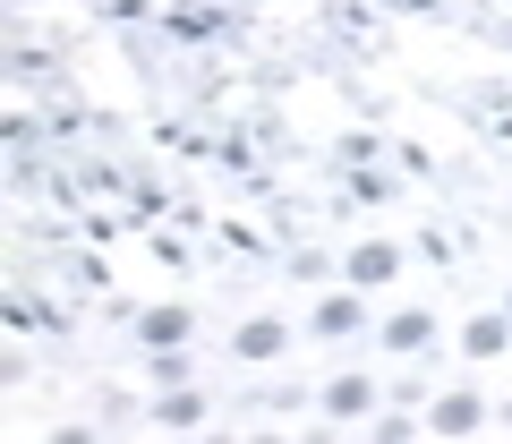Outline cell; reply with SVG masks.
I'll return each mask as SVG.
<instances>
[{
	"mask_svg": "<svg viewBox=\"0 0 512 444\" xmlns=\"http://www.w3.org/2000/svg\"><path fill=\"white\" fill-rule=\"evenodd\" d=\"M461 351H470V359H495V351H504V316H478V325L461 333Z\"/></svg>",
	"mask_w": 512,
	"mask_h": 444,
	"instance_id": "cell-8",
	"label": "cell"
},
{
	"mask_svg": "<svg viewBox=\"0 0 512 444\" xmlns=\"http://www.w3.org/2000/svg\"><path fill=\"white\" fill-rule=\"evenodd\" d=\"M316 333H333V342H342V333H359V299H350V291H333L325 308H316Z\"/></svg>",
	"mask_w": 512,
	"mask_h": 444,
	"instance_id": "cell-7",
	"label": "cell"
},
{
	"mask_svg": "<svg viewBox=\"0 0 512 444\" xmlns=\"http://www.w3.org/2000/svg\"><path fill=\"white\" fill-rule=\"evenodd\" d=\"M197 419H205L197 393H171V402H163V427H197Z\"/></svg>",
	"mask_w": 512,
	"mask_h": 444,
	"instance_id": "cell-9",
	"label": "cell"
},
{
	"mask_svg": "<svg viewBox=\"0 0 512 444\" xmlns=\"http://www.w3.org/2000/svg\"><path fill=\"white\" fill-rule=\"evenodd\" d=\"M137 333H146V351H180V342H188V308H146Z\"/></svg>",
	"mask_w": 512,
	"mask_h": 444,
	"instance_id": "cell-3",
	"label": "cell"
},
{
	"mask_svg": "<svg viewBox=\"0 0 512 444\" xmlns=\"http://www.w3.org/2000/svg\"><path fill=\"white\" fill-rule=\"evenodd\" d=\"M393 265H402V248H393V240L350 248V282H393Z\"/></svg>",
	"mask_w": 512,
	"mask_h": 444,
	"instance_id": "cell-2",
	"label": "cell"
},
{
	"mask_svg": "<svg viewBox=\"0 0 512 444\" xmlns=\"http://www.w3.org/2000/svg\"><path fill=\"white\" fill-rule=\"evenodd\" d=\"M427 333H436V316H427V308H402V316H393V325H384V342H393V351H419V342H427Z\"/></svg>",
	"mask_w": 512,
	"mask_h": 444,
	"instance_id": "cell-5",
	"label": "cell"
},
{
	"mask_svg": "<svg viewBox=\"0 0 512 444\" xmlns=\"http://www.w3.org/2000/svg\"><path fill=\"white\" fill-rule=\"evenodd\" d=\"M367 402H376V385H367V376H333V385H325V410H333V419H359Z\"/></svg>",
	"mask_w": 512,
	"mask_h": 444,
	"instance_id": "cell-4",
	"label": "cell"
},
{
	"mask_svg": "<svg viewBox=\"0 0 512 444\" xmlns=\"http://www.w3.org/2000/svg\"><path fill=\"white\" fill-rule=\"evenodd\" d=\"M427 427H436V436H478V427H487V402H478V393H444Z\"/></svg>",
	"mask_w": 512,
	"mask_h": 444,
	"instance_id": "cell-1",
	"label": "cell"
},
{
	"mask_svg": "<svg viewBox=\"0 0 512 444\" xmlns=\"http://www.w3.org/2000/svg\"><path fill=\"white\" fill-rule=\"evenodd\" d=\"M231 351H239V359H274V351H282V325H274V316H256V325H239Z\"/></svg>",
	"mask_w": 512,
	"mask_h": 444,
	"instance_id": "cell-6",
	"label": "cell"
}]
</instances>
